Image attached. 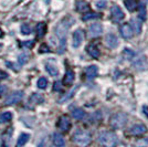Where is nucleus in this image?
Returning a JSON list of instances; mask_svg holds the SVG:
<instances>
[{"mask_svg":"<svg viewBox=\"0 0 148 147\" xmlns=\"http://www.w3.org/2000/svg\"><path fill=\"white\" fill-rule=\"evenodd\" d=\"M69 28H70V23L68 22V19H64L61 21L58 28H56V34L60 39V45H59V51L60 53H63L64 48H65V37H66V32H68Z\"/></svg>","mask_w":148,"mask_h":147,"instance_id":"nucleus-1","label":"nucleus"},{"mask_svg":"<svg viewBox=\"0 0 148 147\" xmlns=\"http://www.w3.org/2000/svg\"><path fill=\"white\" fill-rule=\"evenodd\" d=\"M99 143L104 147H114L117 143V136L112 132H102L97 138Z\"/></svg>","mask_w":148,"mask_h":147,"instance_id":"nucleus-2","label":"nucleus"},{"mask_svg":"<svg viewBox=\"0 0 148 147\" xmlns=\"http://www.w3.org/2000/svg\"><path fill=\"white\" fill-rule=\"evenodd\" d=\"M72 141L75 145L80 147H86L91 143V135L85 131H77L72 137Z\"/></svg>","mask_w":148,"mask_h":147,"instance_id":"nucleus-3","label":"nucleus"},{"mask_svg":"<svg viewBox=\"0 0 148 147\" xmlns=\"http://www.w3.org/2000/svg\"><path fill=\"white\" fill-rule=\"evenodd\" d=\"M127 122V115L124 113H117L115 115H113L110 121V124L113 128H122L125 126V124Z\"/></svg>","mask_w":148,"mask_h":147,"instance_id":"nucleus-4","label":"nucleus"},{"mask_svg":"<svg viewBox=\"0 0 148 147\" xmlns=\"http://www.w3.org/2000/svg\"><path fill=\"white\" fill-rule=\"evenodd\" d=\"M23 98V92L21 91H16L12 92L9 96H7L6 101H5V104L6 105H12L16 103H19Z\"/></svg>","mask_w":148,"mask_h":147,"instance_id":"nucleus-5","label":"nucleus"},{"mask_svg":"<svg viewBox=\"0 0 148 147\" xmlns=\"http://www.w3.org/2000/svg\"><path fill=\"white\" fill-rule=\"evenodd\" d=\"M111 14H112V19H113L115 22H118V21H121V20L124 19V12L122 11V9L117 6L112 7Z\"/></svg>","mask_w":148,"mask_h":147,"instance_id":"nucleus-6","label":"nucleus"},{"mask_svg":"<svg viewBox=\"0 0 148 147\" xmlns=\"http://www.w3.org/2000/svg\"><path fill=\"white\" fill-rule=\"evenodd\" d=\"M58 126L59 128L61 129L62 132H68L70 127H71V122H70V118L66 115H63L60 117L59 123H58Z\"/></svg>","mask_w":148,"mask_h":147,"instance_id":"nucleus-7","label":"nucleus"},{"mask_svg":"<svg viewBox=\"0 0 148 147\" xmlns=\"http://www.w3.org/2000/svg\"><path fill=\"white\" fill-rule=\"evenodd\" d=\"M105 42H106L108 48L115 49V48H117V45H118V39L115 34L110 33V34H107L106 38H105Z\"/></svg>","mask_w":148,"mask_h":147,"instance_id":"nucleus-8","label":"nucleus"},{"mask_svg":"<svg viewBox=\"0 0 148 147\" xmlns=\"http://www.w3.org/2000/svg\"><path fill=\"white\" fill-rule=\"evenodd\" d=\"M146 132H147V128L143 124H136L130 128V134L134 135V136H140V135L145 134Z\"/></svg>","mask_w":148,"mask_h":147,"instance_id":"nucleus-9","label":"nucleus"},{"mask_svg":"<svg viewBox=\"0 0 148 147\" xmlns=\"http://www.w3.org/2000/svg\"><path fill=\"white\" fill-rule=\"evenodd\" d=\"M84 39V33L82 30H76L73 33V47L74 48H79L81 43L83 42Z\"/></svg>","mask_w":148,"mask_h":147,"instance_id":"nucleus-10","label":"nucleus"},{"mask_svg":"<svg viewBox=\"0 0 148 147\" xmlns=\"http://www.w3.org/2000/svg\"><path fill=\"white\" fill-rule=\"evenodd\" d=\"M88 31H90V36H91V37L96 38L102 34L103 28H102V25H99V23H94V25H92L91 27H90Z\"/></svg>","mask_w":148,"mask_h":147,"instance_id":"nucleus-11","label":"nucleus"},{"mask_svg":"<svg viewBox=\"0 0 148 147\" xmlns=\"http://www.w3.org/2000/svg\"><path fill=\"white\" fill-rule=\"evenodd\" d=\"M121 34L125 39H130V38L133 37V29H132V27L130 25H127V23L123 25L121 27Z\"/></svg>","mask_w":148,"mask_h":147,"instance_id":"nucleus-12","label":"nucleus"},{"mask_svg":"<svg viewBox=\"0 0 148 147\" xmlns=\"http://www.w3.org/2000/svg\"><path fill=\"white\" fill-rule=\"evenodd\" d=\"M130 27L137 34H139L142 32V22L138 18H133L130 20Z\"/></svg>","mask_w":148,"mask_h":147,"instance_id":"nucleus-13","label":"nucleus"},{"mask_svg":"<svg viewBox=\"0 0 148 147\" xmlns=\"http://www.w3.org/2000/svg\"><path fill=\"white\" fill-rule=\"evenodd\" d=\"M99 73V69L96 65H90L88 67H86V70H85V75H86L87 79H94L96 75Z\"/></svg>","mask_w":148,"mask_h":147,"instance_id":"nucleus-14","label":"nucleus"},{"mask_svg":"<svg viewBox=\"0 0 148 147\" xmlns=\"http://www.w3.org/2000/svg\"><path fill=\"white\" fill-rule=\"evenodd\" d=\"M44 101L43 96L41 94H38V93H34L31 95V98H29V104L31 105H38L40 103H42Z\"/></svg>","mask_w":148,"mask_h":147,"instance_id":"nucleus-15","label":"nucleus"},{"mask_svg":"<svg viewBox=\"0 0 148 147\" xmlns=\"http://www.w3.org/2000/svg\"><path fill=\"white\" fill-rule=\"evenodd\" d=\"M86 51L88 52V54L91 55L92 58H94V59H97V58H99V55H101L99 50L97 49V47L94 45V44H90L86 48Z\"/></svg>","mask_w":148,"mask_h":147,"instance_id":"nucleus-16","label":"nucleus"},{"mask_svg":"<svg viewBox=\"0 0 148 147\" xmlns=\"http://www.w3.org/2000/svg\"><path fill=\"white\" fill-rule=\"evenodd\" d=\"M53 144L56 147H64L65 145V141L63 138V136L59 133H56L53 135Z\"/></svg>","mask_w":148,"mask_h":147,"instance_id":"nucleus-17","label":"nucleus"},{"mask_svg":"<svg viewBox=\"0 0 148 147\" xmlns=\"http://www.w3.org/2000/svg\"><path fill=\"white\" fill-rule=\"evenodd\" d=\"M74 78H75L74 73L71 71V70H69L68 72L65 73V76H64L63 83H64L65 85H72V83L74 82Z\"/></svg>","mask_w":148,"mask_h":147,"instance_id":"nucleus-18","label":"nucleus"},{"mask_svg":"<svg viewBox=\"0 0 148 147\" xmlns=\"http://www.w3.org/2000/svg\"><path fill=\"white\" fill-rule=\"evenodd\" d=\"M30 139V135L27 134V133H22V134L19 136L18 142H17V147H22L23 145L27 144V142Z\"/></svg>","mask_w":148,"mask_h":147,"instance_id":"nucleus-19","label":"nucleus"},{"mask_svg":"<svg viewBox=\"0 0 148 147\" xmlns=\"http://www.w3.org/2000/svg\"><path fill=\"white\" fill-rule=\"evenodd\" d=\"M36 31H37V34L39 38L43 37L47 32V25L44 22H40L37 25V28H36Z\"/></svg>","mask_w":148,"mask_h":147,"instance_id":"nucleus-20","label":"nucleus"},{"mask_svg":"<svg viewBox=\"0 0 148 147\" xmlns=\"http://www.w3.org/2000/svg\"><path fill=\"white\" fill-rule=\"evenodd\" d=\"M76 8H77V11H80V12H85L88 10V3L85 2V1H83V0H80V1H77V3H76Z\"/></svg>","mask_w":148,"mask_h":147,"instance_id":"nucleus-21","label":"nucleus"},{"mask_svg":"<svg viewBox=\"0 0 148 147\" xmlns=\"http://www.w3.org/2000/svg\"><path fill=\"white\" fill-rule=\"evenodd\" d=\"M72 116L75 118V120H82L85 116V112L82 110V109H74L72 111Z\"/></svg>","mask_w":148,"mask_h":147,"instance_id":"nucleus-22","label":"nucleus"},{"mask_svg":"<svg viewBox=\"0 0 148 147\" xmlns=\"http://www.w3.org/2000/svg\"><path fill=\"white\" fill-rule=\"evenodd\" d=\"M11 120H12V113H10V112H5V113L0 114V123L10 122Z\"/></svg>","mask_w":148,"mask_h":147,"instance_id":"nucleus-23","label":"nucleus"},{"mask_svg":"<svg viewBox=\"0 0 148 147\" xmlns=\"http://www.w3.org/2000/svg\"><path fill=\"white\" fill-rule=\"evenodd\" d=\"M125 6L130 11H134L137 8V2L135 0H125Z\"/></svg>","mask_w":148,"mask_h":147,"instance_id":"nucleus-24","label":"nucleus"},{"mask_svg":"<svg viewBox=\"0 0 148 147\" xmlns=\"http://www.w3.org/2000/svg\"><path fill=\"white\" fill-rule=\"evenodd\" d=\"M45 69H47V71L49 72L50 75H52V76H56V75L59 74L58 69H56L54 65H52V64H47V65H45Z\"/></svg>","mask_w":148,"mask_h":147,"instance_id":"nucleus-25","label":"nucleus"},{"mask_svg":"<svg viewBox=\"0 0 148 147\" xmlns=\"http://www.w3.org/2000/svg\"><path fill=\"white\" fill-rule=\"evenodd\" d=\"M48 85V80L45 78H40L39 81H38V87L41 89V90H44Z\"/></svg>","mask_w":148,"mask_h":147,"instance_id":"nucleus-26","label":"nucleus"},{"mask_svg":"<svg viewBox=\"0 0 148 147\" xmlns=\"http://www.w3.org/2000/svg\"><path fill=\"white\" fill-rule=\"evenodd\" d=\"M21 32L25 36H28L32 32V27L30 25H21Z\"/></svg>","mask_w":148,"mask_h":147,"instance_id":"nucleus-27","label":"nucleus"},{"mask_svg":"<svg viewBox=\"0 0 148 147\" xmlns=\"http://www.w3.org/2000/svg\"><path fill=\"white\" fill-rule=\"evenodd\" d=\"M96 18H99V14L95 12H88V13H85V14L83 16V20H84V21L92 20V19H96Z\"/></svg>","mask_w":148,"mask_h":147,"instance_id":"nucleus-28","label":"nucleus"},{"mask_svg":"<svg viewBox=\"0 0 148 147\" xmlns=\"http://www.w3.org/2000/svg\"><path fill=\"white\" fill-rule=\"evenodd\" d=\"M140 8H138V9H139V12H138V16H139V17H140V18L142 19H145L146 18V10H145V6H144V5H140Z\"/></svg>","mask_w":148,"mask_h":147,"instance_id":"nucleus-29","label":"nucleus"},{"mask_svg":"<svg viewBox=\"0 0 148 147\" xmlns=\"http://www.w3.org/2000/svg\"><path fill=\"white\" fill-rule=\"evenodd\" d=\"M21 45L25 48H28V49H31L34 45V41H25V42L21 43Z\"/></svg>","mask_w":148,"mask_h":147,"instance_id":"nucleus-30","label":"nucleus"},{"mask_svg":"<svg viewBox=\"0 0 148 147\" xmlns=\"http://www.w3.org/2000/svg\"><path fill=\"white\" fill-rule=\"evenodd\" d=\"M27 60H28V55H20L19 56V61H20V64H25V62H27Z\"/></svg>","mask_w":148,"mask_h":147,"instance_id":"nucleus-31","label":"nucleus"},{"mask_svg":"<svg viewBox=\"0 0 148 147\" xmlns=\"http://www.w3.org/2000/svg\"><path fill=\"white\" fill-rule=\"evenodd\" d=\"M61 90V83L60 82H56L53 85V91H60Z\"/></svg>","mask_w":148,"mask_h":147,"instance_id":"nucleus-32","label":"nucleus"},{"mask_svg":"<svg viewBox=\"0 0 148 147\" xmlns=\"http://www.w3.org/2000/svg\"><path fill=\"white\" fill-rule=\"evenodd\" d=\"M124 53H125V54L127 55V56H126L127 59H130V58H132V56L134 55V53H133V51H130V50H125V52H124Z\"/></svg>","mask_w":148,"mask_h":147,"instance_id":"nucleus-33","label":"nucleus"},{"mask_svg":"<svg viewBox=\"0 0 148 147\" xmlns=\"http://www.w3.org/2000/svg\"><path fill=\"white\" fill-rule=\"evenodd\" d=\"M40 52H41V53H45V52H49V48H48V45L43 44V45L41 47V49H40Z\"/></svg>","mask_w":148,"mask_h":147,"instance_id":"nucleus-34","label":"nucleus"},{"mask_svg":"<svg viewBox=\"0 0 148 147\" xmlns=\"http://www.w3.org/2000/svg\"><path fill=\"white\" fill-rule=\"evenodd\" d=\"M8 78V74L5 72V71H1L0 70V80H3V79H6Z\"/></svg>","mask_w":148,"mask_h":147,"instance_id":"nucleus-35","label":"nucleus"},{"mask_svg":"<svg viewBox=\"0 0 148 147\" xmlns=\"http://www.w3.org/2000/svg\"><path fill=\"white\" fill-rule=\"evenodd\" d=\"M5 92H6V86L0 85V96H1V95H2Z\"/></svg>","mask_w":148,"mask_h":147,"instance_id":"nucleus-36","label":"nucleus"},{"mask_svg":"<svg viewBox=\"0 0 148 147\" xmlns=\"http://www.w3.org/2000/svg\"><path fill=\"white\" fill-rule=\"evenodd\" d=\"M105 5H106L105 1H99V2H97V7H99V8H104Z\"/></svg>","mask_w":148,"mask_h":147,"instance_id":"nucleus-37","label":"nucleus"},{"mask_svg":"<svg viewBox=\"0 0 148 147\" xmlns=\"http://www.w3.org/2000/svg\"><path fill=\"white\" fill-rule=\"evenodd\" d=\"M143 111H144V113H145V115H146V116L148 117V107H146V106H145V107L143 109Z\"/></svg>","mask_w":148,"mask_h":147,"instance_id":"nucleus-38","label":"nucleus"},{"mask_svg":"<svg viewBox=\"0 0 148 147\" xmlns=\"http://www.w3.org/2000/svg\"><path fill=\"white\" fill-rule=\"evenodd\" d=\"M38 147H44V141H43V142H41V143L39 144V146H38Z\"/></svg>","mask_w":148,"mask_h":147,"instance_id":"nucleus-39","label":"nucleus"},{"mask_svg":"<svg viewBox=\"0 0 148 147\" xmlns=\"http://www.w3.org/2000/svg\"><path fill=\"white\" fill-rule=\"evenodd\" d=\"M2 34H3V33H2V31H1V30H0V38H1V37H2Z\"/></svg>","mask_w":148,"mask_h":147,"instance_id":"nucleus-40","label":"nucleus"},{"mask_svg":"<svg viewBox=\"0 0 148 147\" xmlns=\"http://www.w3.org/2000/svg\"><path fill=\"white\" fill-rule=\"evenodd\" d=\"M0 147H1V144H0Z\"/></svg>","mask_w":148,"mask_h":147,"instance_id":"nucleus-41","label":"nucleus"},{"mask_svg":"<svg viewBox=\"0 0 148 147\" xmlns=\"http://www.w3.org/2000/svg\"><path fill=\"white\" fill-rule=\"evenodd\" d=\"M146 1H147V2H148V0H146Z\"/></svg>","mask_w":148,"mask_h":147,"instance_id":"nucleus-42","label":"nucleus"}]
</instances>
